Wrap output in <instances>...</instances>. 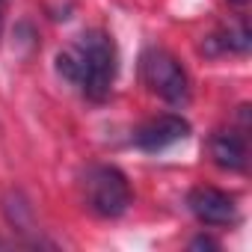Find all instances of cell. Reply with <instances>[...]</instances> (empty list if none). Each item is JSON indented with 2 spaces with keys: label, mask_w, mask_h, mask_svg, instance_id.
Listing matches in <instances>:
<instances>
[{
  "label": "cell",
  "mask_w": 252,
  "mask_h": 252,
  "mask_svg": "<svg viewBox=\"0 0 252 252\" xmlns=\"http://www.w3.org/2000/svg\"><path fill=\"white\" fill-rule=\"evenodd\" d=\"M119 54L113 36L104 30H83L71 48L57 54V71L74 83L89 101H104L113 89Z\"/></svg>",
  "instance_id": "1"
},
{
  "label": "cell",
  "mask_w": 252,
  "mask_h": 252,
  "mask_svg": "<svg viewBox=\"0 0 252 252\" xmlns=\"http://www.w3.org/2000/svg\"><path fill=\"white\" fill-rule=\"evenodd\" d=\"M83 190H86V205L95 217H104V220H116L122 214H128L131 202H134V193H131V184L125 178L122 169L116 166H92L83 178Z\"/></svg>",
  "instance_id": "2"
},
{
  "label": "cell",
  "mask_w": 252,
  "mask_h": 252,
  "mask_svg": "<svg viewBox=\"0 0 252 252\" xmlns=\"http://www.w3.org/2000/svg\"><path fill=\"white\" fill-rule=\"evenodd\" d=\"M140 74L143 83L163 98L166 104H187L190 101V77L184 71V65L163 48H146L140 57Z\"/></svg>",
  "instance_id": "3"
},
{
  "label": "cell",
  "mask_w": 252,
  "mask_h": 252,
  "mask_svg": "<svg viewBox=\"0 0 252 252\" xmlns=\"http://www.w3.org/2000/svg\"><path fill=\"white\" fill-rule=\"evenodd\" d=\"M187 208L190 214L202 222V225H234L237 222V202L234 196H228L225 190H217V187H208V184H199L187 193Z\"/></svg>",
  "instance_id": "4"
},
{
  "label": "cell",
  "mask_w": 252,
  "mask_h": 252,
  "mask_svg": "<svg viewBox=\"0 0 252 252\" xmlns=\"http://www.w3.org/2000/svg\"><path fill=\"white\" fill-rule=\"evenodd\" d=\"M190 134V122L184 116H175V113H163L158 119H149L146 125H140V128L134 131V146L140 152H163L181 140H187Z\"/></svg>",
  "instance_id": "5"
},
{
  "label": "cell",
  "mask_w": 252,
  "mask_h": 252,
  "mask_svg": "<svg viewBox=\"0 0 252 252\" xmlns=\"http://www.w3.org/2000/svg\"><path fill=\"white\" fill-rule=\"evenodd\" d=\"M211 149V160L220 166V169H228V172H243L246 169V140L234 131H217L208 143Z\"/></svg>",
  "instance_id": "6"
},
{
  "label": "cell",
  "mask_w": 252,
  "mask_h": 252,
  "mask_svg": "<svg viewBox=\"0 0 252 252\" xmlns=\"http://www.w3.org/2000/svg\"><path fill=\"white\" fill-rule=\"evenodd\" d=\"M249 48H252V33H249L246 21L231 24V27L208 36L205 45H202V51L211 54V57H217V54H246Z\"/></svg>",
  "instance_id": "7"
},
{
  "label": "cell",
  "mask_w": 252,
  "mask_h": 252,
  "mask_svg": "<svg viewBox=\"0 0 252 252\" xmlns=\"http://www.w3.org/2000/svg\"><path fill=\"white\" fill-rule=\"evenodd\" d=\"M190 249H220V243H214L211 237H205V234H202V237H196V240L190 243Z\"/></svg>",
  "instance_id": "8"
},
{
  "label": "cell",
  "mask_w": 252,
  "mask_h": 252,
  "mask_svg": "<svg viewBox=\"0 0 252 252\" xmlns=\"http://www.w3.org/2000/svg\"><path fill=\"white\" fill-rule=\"evenodd\" d=\"M228 3H234V6H246L249 0H228Z\"/></svg>",
  "instance_id": "9"
},
{
  "label": "cell",
  "mask_w": 252,
  "mask_h": 252,
  "mask_svg": "<svg viewBox=\"0 0 252 252\" xmlns=\"http://www.w3.org/2000/svg\"><path fill=\"white\" fill-rule=\"evenodd\" d=\"M0 39H3V15H0Z\"/></svg>",
  "instance_id": "10"
},
{
  "label": "cell",
  "mask_w": 252,
  "mask_h": 252,
  "mask_svg": "<svg viewBox=\"0 0 252 252\" xmlns=\"http://www.w3.org/2000/svg\"><path fill=\"white\" fill-rule=\"evenodd\" d=\"M3 3H6V0H0V6H3Z\"/></svg>",
  "instance_id": "11"
}]
</instances>
